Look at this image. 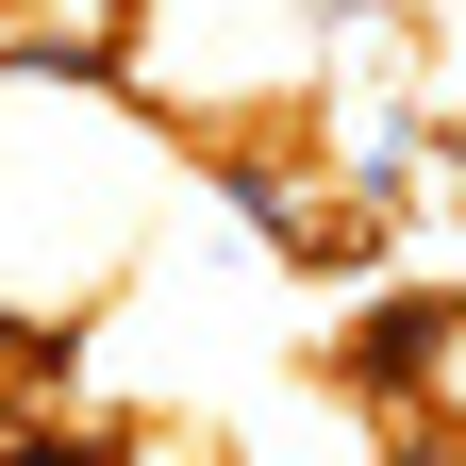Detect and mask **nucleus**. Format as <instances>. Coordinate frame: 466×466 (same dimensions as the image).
Wrapping results in <instances>:
<instances>
[{
	"instance_id": "1",
	"label": "nucleus",
	"mask_w": 466,
	"mask_h": 466,
	"mask_svg": "<svg viewBox=\"0 0 466 466\" xmlns=\"http://www.w3.org/2000/svg\"><path fill=\"white\" fill-rule=\"evenodd\" d=\"M100 84L150 116L167 150H250V134H300L317 100V0H134L100 50Z\"/></svg>"
},
{
	"instance_id": "2",
	"label": "nucleus",
	"mask_w": 466,
	"mask_h": 466,
	"mask_svg": "<svg viewBox=\"0 0 466 466\" xmlns=\"http://www.w3.org/2000/svg\"><path fill=\"white\" fill-rule=\"evenodd\" d=\"M400 400L466 450V283H433V300H417V367H400Z\"/></svg>"
},
{
	"instance_id": "3",
	"label": "nucleus",
	"mask_w": 466,
	"mask_h": 466,
	"mask_svg": "<svg viewBox=\"0 0 466 466\" xmlns=\"http://www.w3.org/2000/svg\"><path fill=\"white\" fill-rule=\"evenodd\" d=\"M100 466H250L217 417H100Z\"/></svg>"
}]
</instances>
